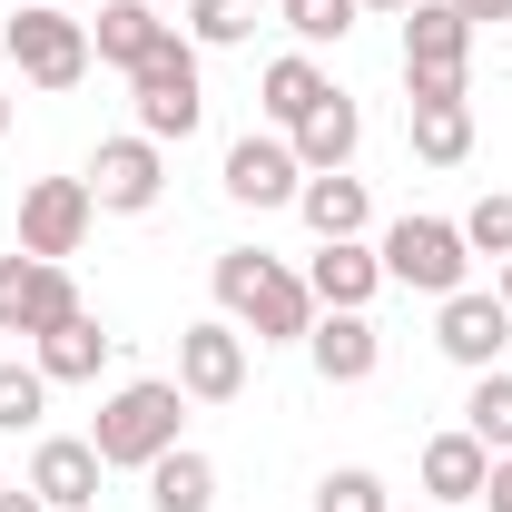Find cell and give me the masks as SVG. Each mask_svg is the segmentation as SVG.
Segmentation results:
<instances>
[{
  "mask_svg": "<svg viewBox=\"0 0 512 512\" xmlns=\"http://www.w3.org/2000/svg\"><path fill=\"white\" fill-rule=\"evenodd\" d=\"M463 434L483 453H512V375L493 365V375H473V394H463Z\"/></svg>",
  "mask_w": 512,
  "mask_h": 512,
  "instance_id": "24",
  "label": "cell"
},
{
  "mask_svg": "<svg viewBox=\"0 0 512 512\" xmlns=\"http://www.w3.org/2000/svg\"><path fill=\"white\" fill-rule=\"evenodd\" d=\"M99 473H109V463H99L89 434H40V453H30V493L50 512H89L99 503Z\"/></svg>",
  "mask_w": 512,
  "mask_h": 512,
  "instance_id": "13",
  "label": "cell"
},
{
  "mask_svg": "<svg viewBox=\"0 0 512 512\" xmlns=\"http://www.w3.org/2000/svg\"><path fill=\"white\" fill-rule=\"evenodd\" d=\"M296 217L316 227V247H325V237H365V217H375V197H365V178H345V168H325V178H306V188H296Z\"/></svg>",
  "mask_w": 512,
  "mask_h": 512,
  "instance_id": "21",
  "label": "cell"
},
{
  "mask_svg": "<svg viewBox=\"0 0 512 512\" xmlns=\"http://www.w3.org/2000/svg\"><path fill=\"white\" fill-rule=\"evenodd\" d=\"M414 512H453V503H414Z\"/></svg>",
  "mask_w": 512,
  "mask_h": 512,
  "instance_id": "38",
  "label": "cell"
},
{
  "mask_svg": "<svg viewBox=\"0 0 512 512\" xmlns=\"http://www.w3.org/2000/svg\"><path fill=\"white\" fill-rule=\"evenodd\" d=\"M453 227H463V247H473V256H493V266H503V256H512V188L473 197V207H463Z\"/></svg>",
  "mask_w": 512,
  "mask_h": 512,
  "instance_id": "27",
  "label": "cell"
},
{
  "mask_svg": "<svg viewBox=\"0 0 512 512\" xmlns=\"http://www.w3.org/2000/svg\"><path fill=\"white\" fill-rule=\"evenodd\" d=\"M50 414V375L40 365H0V434H40Z\"/></svg>",
  "mask_w": 512,
  "mask_h": 512,
  "instance_id": "26",
  "label": "cell"
},
{
  "mask_svg": "<svg viewBox=\"0 0 512 512\" xmlns=\"http://www.w3.org/2000/svg\"><path fill=\"white\" fill-rule=\"evenodd\" d=\"M365 20V0H286V30L306 40V50H325V40H345Z\"/></svg>",
  "mask_w": 512,
  "mask_h": 512,
  "instance_id": "29",
  "label": "cell"
},
{
  "mask_svg": "<svg viewBox=\"0 0 512 512\" xmlns=\"http://www.w3.org/2000/svg\"><path fill=\"white\" fill-rule=\"evenodd\" d=\"M0 512H50V503H40V493H30V483H20V493H0Z\"/></svg>",
  "mask_w": 512,
  "mask_h": 512,
  "instance_id": "33",
  "label": "cell"
},
{
  "mask_svg": "<svg viewBox=\"0 0 512 512\" xmlns=\"http://www.w3.org/2000/svg\"><path fill=\"white\" fill-rule=\"evenodd\" d=\"M473 60V20L453 0H414L404 10V69H463Z\"/></svg>",
  "mask_w": 512,
  "mask_h": 512,
  "instance_id": "18",
  "label": "cell"
},
{
  "mask_svg": "<svg viewBox=\"0 0 512 512\" xmlns=\"http://www.w3.org/2000/svg\"><path fill=\"white\" fill-rule=\"evenodd\" d=\"M276 10H286V0H276Z\"/></svg>",
  "mask_w": 512,
  "mask_h": 512,
  "instance_id": "40",
  "label": "cell"
},
{
  "mask_svg": "<svg viewBox=\"0 0 512 512\" xmlns=\"http://www.w3.org/2000/svg\"><path fill=\"white\" fill-rule=\"evenodd\" d=\"M453 10H463L473 30H483V20H512V0H453Z\"/></svg>",
  "mask_w": 512,
  "mask_h": 512,
  "instance_id": "32",
  "label": "cell"
},
{
  "mask_svg": "<svg viewBox=\"0 0 512 512\" xmlns=\"http://www.w3.org/2000/svg\"><path fill=\"white\" fill-rule=\"evenodd\" d=\"M483 503L512 512V453H493V473H483Z\"/></svg>",
  "mask_w": 512,
  "mask_h": 512,
  "instance_id": "31",
  "label": "cell"
},
{
  "mask_svg": "<svg viewBox=\"0 0 512 512\" xmlns=\"http://www.w3.org/2000/svg\"><path fill=\"white\" fill-rule=\"evenodd\" d=\"M148 512H217V463L207 453H158L148 463Z\"/></svg>",
  "mask_w": 512,
  "mask_h": 512,
  "instance_id": "23",
  "label": "cell"
},
{
  "mask_svg": "<svg viewBox=\"0 0 512 512\" xmlns=\"http://www.w3.org/2000/svg\"><path fill=\"white\" fill-rule=\"evenodd\" d=\"M493 296H503V306H512V256H503V266H493Z\"/></svg>",
  "mask_w": 512,
  "mask_h": 512,
  "instance_id": "34",
  "label": "cell"
},
{
  "mask_svg": "<svg viewBox=\"0 0 512 512\" xmlns=\"http://www.w3.org/2000/svg\"><path fill=\"white\" fill-rule=\"evenodd\" d=\"M128 99H138V138H197V119H207V79H197V40H158L148 60L128 69Z\"/></svg>",
  "mask_w": 512,
  "mask_h": 512,
  "instance_id": "3",
  "label": "cell"
},
{
  "mask_svg": "<svg viewBox=\"0 0 512 512\" xmlns=\"http://www.w3.org/2000/svg\"><path fill=\"white\" fill-rule=\"evenodd\" d=\"M10 10H60V0H10Z\"/></svg>",
  "mask_w": 512,
  "mask_h": 512,
  "instance_id": "36",
  "label": "cell"
},
{
  "mask_svg": "<svg viewBox=\"0 0 512 512\" xmlns=\"http://www.w3.org/2000/svg\"><path fill=\"white\" fill-rule=\"evenodd\" d=\"M306 365H316L325 384H365L384 365L375 316H335V306H316V325H306Z\"/></svg>",
  "mask_w": 512,
  "mask_h": 512,
  "instance_id": "14",
  "label": "cell"
},
{
  "mask_svg": "<svg viewBox=\"0 0 512 512\" xmlns=\"http://www.w3.org/2000/svg\"><path fill=\"white\" fill-rule=\"evenodd\" d=\"M316 512H394V493H384L365 463H335V473L316 483Z\"/></svg>",
  "mask_w": 512,
  "mask_h": 512,
  "instance_id": "28",
  "label": "cell"
},
{
  "mask_svg": "<svg viewBox=\"0 0 512 512\" xmlns=\"http://www.w3.org/2000/svg\"><path fill=\"white\" fill-rule=\"evenodd\" d=\"M404 99H463V69H404Z\"/></svg>",
  "mask_w": 512,
  "mask_h": 512,
  "instance_id": "30",
  "label": "cell"
},
{
  "mask_svg": "<svg viewBox=\"0 0 512 512\" xmlns=\"http://www.w3.org/2000/svg\"><path fill=\"white\" fill-rule=\"evenodd\" d=\"M0 128H10V89H0Z\"/></svg>",
  "mask_w": 512,
  "mask_h": 512,
  "instance_id": "37",
  "label": "cell"
},
{
  "mask_svg": "<svg viewBox=\"0 0 512 512\" xmlns=\"http://www.w3.org/2000/svg\"><path fill=\"white\" fill-rule=\"evenodd\" d=\"M178 394H188V404H237V394H247V335L227 316H197L188 335H178Z\"/></svg>",
  "mask_w": 512,
  "mask_h": 512,
  "instance_id": "9",
  "label": "cell"
},
{
  "mask_svg": "<svg viewBox=\"0 0 512 512\" xmlns=\"http://www.w3.org/2000/svg\"><path fill=\"white\" fill-rule=\"evenodd\" d=\"M168 30H178V20H168L158 0H99V20H89V50H99L109 69H138L158 40H168Z\"/></svg>",
  "mask_w": 512,
  "mask_h": 512,
  "instance_id": "17",
  "label": "cell"
},
{
  "mask_svg": "<svg viewBox=\"0 0 512 512\" xmlns=\"http://www.w3.org/2000/svg\"><path fill=\"white\" fill-rule=\"evenodd\" d=\"M89 197L109 207V217H148L158 197H168V158H158V138H99V158H89Z\"/></svg>",
  "mask_w": 512,
  "mask_h": 512,
  "instance_id": "8",
  "label": "cell"
},
{
  "mask_svg": "<svg viewBox=\"0 0 512 512\" xmlns=\"http://www.w3.org/2000/svg\"><path fill=\"white\" fill-rule=\"evenodd\" d=\"M306 296L335 306V316H365V306L384 296V256L365 247V237H325V247L306 256Z\"/></svg>",
  "mask_w": 512,
  "mask_h": 512,
  "instance_id": "11",
  "label": "cell"
},
{
  "mask_svg": "<svg viewBox=\"0 0 512 512\" xmlns=\"http://www.w3.org/2000/svg\"><path fill=\"white\" fill-rule=\"evenodd\" d=\"M178 414H188L178 375H138V384H119V394L99 404L89 444H99V463H109V473H148L158 453H178Z\"/></svg>",
  "mask_w": 512,
  "mask_h": 512,
  "instance_id": "2",
  "label": "cell"
},
{
  "mask_svg": "<svg viewBox=\"0 0 512 512\" xmlns=\"http://www.w3.org/2000/svg\"><path fill=\"white\" fill-rule=\"evenodd\" d=\"M158 10H188V0H158Z\"/></svg>",
  "mask_w": 512,
  "mask_h": 512,
  "instance_id": "39",
  "label": "cell"
},
{
  "mask_svg": "<svg viewBox=\"0 0 512 512\" xmlns=\"http://www.w3.org/2000/svg\"><path fill=\"white\" fill-rule=\"evenodd\" d=\"M60 316H79V276H69L60 256H0V335H50Z\"/></svg>",
  "mask_w": 512,
  "mask_h": 512,
  "instance_id": "6",
  "label": "cell"
},
{
  "mask_svg": "<svg viewBox=\"0 0 512 512\" xmlns=\"http://www.w3.org/2000/svg\"><path fill=\"white\" fill-rule=\"evenodd\" d=\"M325 89H335V79L316 69V50H286V60H266V79H256V109H266L276 128H296Z\"/></svg>",
  "mask_w": 512,
  "mask_h": 512,
  "instance_id": "22",
  "label": "cell"
},
{
  "mask_svg": "<svg viewBox=\"0 0 512 512\" xmlns=\"http://www.w3.org/2000/svg\"><path fill=\"white\" fill-rule=\"evenodd\" d=\"M109 345H119V335H109V325H99L89 306H79V316H60L50 335H40V345H30V365H40L50 384H99V365H109Z\"/></svg>",
  "mask_w": 512,
  "mask_h": 512,
  "instance_id": "16",
  "label": "cell"
},
{
  "mask_svg": "<svg viewBox=\"0 0 512 512\" xmlns=\"http://www.w3.org/2000/svg\"><path fill=\"white\" fill-rule=\"evenodd\" d=\"M365 10H384V20H404V10H414V0H365Z\"/></svg>",
  "mask_w": 512,
  "mask_h": 512,
  "instance_id": "35",
  "label": "cell"
},
{
  "mask_svg": "<svg viewBox=\"0 0 512 512\" xmlns=\"http://www.w3.org/2000/svg\"><path fill=\"white\" fill-rule=\"evenodd\" d=\"M296 188H306V168H296V148H286V128L276 138H237L227 148V197L237 207H296Z\"/></svg>",
  "mask_w": 512,
  "mask_h": 512,
  "instance_id": "12",
  "label": "cell"
},
{
  "mask_svg": "<svg viewBox=\"0 0 512 512\" xmlns=\"http://www.w3.org/2000/svg\"><path fill=\"white\" fill-rule=\"evenodd\" d=\"M188 40L197 50H247L256 40V0H188Z\"/></svg>",
  "mask_w": 512,
  "mask_h": 512,
  "instance_id": "25",
  "label": "cell"
},
{
  "mask_svg": "<svg viewBox=\"0 0 512 512\" xmlns=\"http://www.w3.org/2000/svg\"><path fill=\"white\" fill-rule=\"evenodd\" d=\"M375 256H384V286H414V296H434V306L473 276V247H463L453 217H394L375 237Z\"/></svg>",
  "mask_w": 512,
  "mask_h": 512,
  "instance_id": "4",
  "label": "cell"
},
{
  "mask_svg": "<svg viewBox=\"0 0 512 512\" xmlns=\"http://www.w3.org/2000/svg\"><path fill=\"white\" fill-rule=\"evenodd\" d=\"M355 138H365V109H355L345 89H325L316 109H306V119L286 128V148H296V168H306V178L345 168V158H355Z\"/></svg>",
  "mask_w": 512,
  "mask_h": 512,
  "instance_id": "15",
  "label": "cell"
},
{
  "mask_svg": "<svg viewBox=\"0 0 512 512\" xmlns=\"http://www.w3.org/2000/svg\"><path fill=\"white\" fill-rule=\"evenodd\" d=\"M404 138L424 168H463L473 158V99H404Z\"/></svg>",
  "mask_w": 512,
  "mask_h": 512,
  "instance_id": "19",
  "label": "cell"
},
{
  "mask_svg": "<svg viewBox=\"0 0 512 512\" xmlns=\"http://www.w3.org/2000/svg\"><path fill=\"white\" fill-rule=\"evenodd\" d=\"M99 227V197H89V178H30L20 188V256H79V237Z\"/></svg>",
  "mask_w": 512,
  "mask_h": 512,
  "instance_id": "7",
  "label": "cell"
},
{
  "mask_svg": "<svg viewBox=\"0 0 512 512\" xmlns=\"http://www.w3.org/2000/svg\"><path fill=\"white\" fill-rule=\"evenodd\" d=\"M207 276H217V306H227L237 335H256V345H306L316 296H306V276H296V266H276L266 247H227Z\"/></svg>",
  "mask_w": 512,
  "mask_h": 512,
  "instance_id": "1",
  "label": "cell"
},
{
  "mask_svg": "<svg viewBox=\"0 0 512 512\" xmlns=\"http://www.w3.org/2000/svg\"><path fill=\"white\" fill-rule=\"evenodd\" d=\"M0 50H10V69L30 79V89H79L89 79V20H69V10H10L0 20Z\"/></svg>",
  "mask_w": 512,
  "mask_h": 512,
  "instance_id": "5",
  "label": "cell"
},
{
  "mask_svg": "<svg viewBox=\"0 0 512 512\" xmlns=\"http://www.w3.org/2000/svg\"><path fill=\"white\" fill-rule=\"evenodd\" d=\"M434 345H444L463 375H493L503 345H512V306H503V296H483V286H453L444 316H434Z\"/></svg>",
  "mask_w": 512,
  "mask_h": 512,
  "instance_id": "10",
  "label": "cell"
},
{
  "mask_svg": "<svg viewBox=\"0 0 512 512\" xmlns=\"http://www.w3.org/2000/svg\"><path fill=\"white\" fill-rule=\"evenodd\" d=\"M483 473H493V453L473 444L463 424H453V434H434V444H424V493H434V503L473 512V503H483Z\"/></svg>",
  "mask_w": 512,
  "mask_h": 512,
  "instance_id": "20",
  "label": "cell"
}]
</instances>
